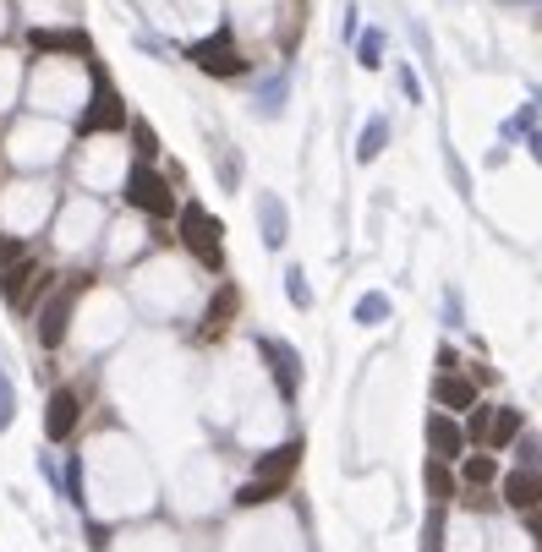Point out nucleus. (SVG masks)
<instances>
[{"label": "nucleus", "mask_w": 542, "mask_h": 552, "mask_svg": "<svg viewBox=\"0 0 542 552\" xmlns=\"http://www.w3.org/2000/svg\"><path fill=\"white\" fill-rule=\"evenodd\" d=\"M296 465H302V443H280V449H269L258 460V476L247 481V487H236V509H258V503H274L285 492V481L296 476Z\"/></svg>", "instance_id": "1"}, {"label": "nucleus", "mask_w": 542, "mask_h": 552, "mask_svg": "<svg viewBox=\"0 0 542 552\" xmlns=\"http://www.w3.org/2000/svg\"><path fill=\"white\" fill-rule=\"evenodd\" d=\"M181 246H187L203 268H225V225H219L203 203L181 208Z\"/></svg>", "instance_id": "2"}, {"label": "nucleus", "mask_w": 542, "mask_h": 552, "mask_svg": "<svg viewBox=\"0 0 542 552\" xmlns=\"http://www.w3.org/2000/svg\"><path fill=\"white\" fill-rule=\"evenodd\" d=\"M187 61L198 66L203 77H219V82L247 77V55L236 50V33H230V28H219V33H209V39H198V44L187 50Z\"/></svg>", "instance_id": "3"}, {"label": "nucleus", "mask_w": 542, "mask_h": 552, "mask_svg": "<svg viewBox=\"0 0 542 552\" xmlns=\"http://www.w3.org/2000/svg\"><path fill=\"white\" fill-rule=\"evenodd\" d=\"M126 203H132L137 214H148V219L181 214V208H176V192H170V181L154 170V164H132V170H126Z\"/></svg>", "instance_id": "4"}, {"label": "nucleus", "mask_w": 542, "mask_h": 552, "mask_svg": "<svg viewBox=\"0 0 542 552\" xmlns=\"http://www.w3.org/2000/svg\"><path fill=\"white\" fill-rule=\"evenodd\" d=\"M126 121H132V115H126V99L115 93V82L94 72V93H88V110H83V121H77V132L99 137V132H121Z\"/></svg>", "instance_id": "5"}, {"label": "nucleus", "mask_w": 542, "mask_h": 552, "mask_svg": "<svg viewBox=\"0 0 542 552\" xmlns=\"http://www.w3.org/2000/svg\"><path fill=\"white\" fill-rule=\"evenodd\" d=\"M258 356L269 361V378H274V389H280V399L291 405L296 394H302V356H296V345L291 339H274V334H263L258 339Z\"/></svg>", "instance_id": "6"}, {"label": "nucleus", "mask_w": 542, "mask_h": 552, "mask_svg": "<svg viewBox=\"0 0 542 552\" xmlns=\"http://www.w3.org/2000/svg\"><path fill=\"white\" fill-rule=\"evenodd\" d=\"M44 285H50V274H44L33 257H22V263H11L6 274H0V296H6V307H17V312H33V301L44 296Z\"/></svg>", "instance_id": "7"}, {"label": "nucleus", "mask_w": 542, "mask_h": 552, "mask_svg": "<svg viewBox=\"0 0 542 552\" xmlns=\"http://www.w3.org/2000/svg\"><path fill=\"white\" fill-rule=\"evenodd\" d=\"M83 285H88V279H72L66 290H55V296L44 301V312H39V345L44 350H55L66 339V328H72V307H77V296H83Z\"/></svg>", "instance_id": "8"}, {"label": "nucleus", "mask_w": 542, "mask_h": 552, "mask_svg": "<svg viewBox=\"0 0 542 552\" xmlns=\"http://www.w3.org/2000/svg\"><path fill=\"white\" fill-rule=\"evenodd\" d=\"M428 454H433V460H444V465H455L460 454H466V427H460L449 410H433V416H428Z\"/></svg>", "instance_id": "9"}, {"label": "nucleus", "mask_w": 542, "mask_h": 552, "mask_svg": "<svg viewBox=\"0 0 542 552\" xmlns=\"http://www.w3.org/2000/svg\"><path fill=\"white\" fill-rule=\"evenodd\" d=\"M77 416H83V399H77V389H55L50 405H44V438L66 443L77 432Z\"/></svg>", "instance_id": "10"}, {"label": "nucleus", "mask_w": 542, "mask_h": 552, "mask_svg": "<svg viewBox=\"0 0 542 552\" xmlns=\"http://www.w3.org/2000/svg\"><path fill=\"white\" fill-rule=\"evenodd\" d=\"M258 230H263V246H269V252H280V246L291 241V214H285V203L274 192H258Z\"/></svg>", "instance_id": "11"}, {"label": "nucleus", "mask_w": 542, "mask_h": 552, "mask_svg": "<svg viewBox=\"0 0 542 552\" xmlns=\"http://www.w3.org/2000/svg\"><path fill=\"white\" fill-rule=\"evenodd\" d=\"M433 399H438V410H477V378H466V372H438Z\"/></svg>", "instance_id": "12"}, {"label": "nucleus", "mask_w": 542, "mask_h": 552, "mask_svg": "<svg viewBox=\"0 0 542 552\" xmlns=\"http://www.w3.org/2000/svg\"><path fill=\"white\" fill-rule=\"evenodd\" d=\"M504 503L510 509H542V471H526V465H515L510 476H504Z\"/></svg>", "instance_id": "13"}, {"label": "nucleus", "mask_w": 542, "mask_h": 552, "mask_svg": "<svg viewBox=\"0 0 542 552\" xmlns=\"http://www.w3.org/2000/svg\"><path fill=\"white\" fill-rule=\"evenodd\" d=\"M33 50H39V55H50V50H66V55H83V61H88V55H94V44H88V33L83 28H33Z\"/></svg>", "instance_id": "14"}, {"label": "nucleus", "mask_w": 542, "mask_h": 552, "mask_svg": "<svg viewBox=\"0 0 542 552\" xmlns=\"http://www.w3.org/2000/svg\"><path fill=\"white\" fill-rule=\"evenodd\" d=\"M389 137H395V126H389V115H367V126L356 132V164H373L378 154L389 148Z\"/></svg>", "instance_id": "15"}, {"label": "nucleus", "mask_w": 542, "mask_h": 552, "mask_svg": "<svg viewBox=\"0 0 542 552\" xmlns=\"http://www.w3.org/2000/svg\"><path fill=\"white\" fill-rule=\"evenodd\" d=\"M521 432H526V416H521V410H510V405H504L499 416L488 421V449H493V454H499V449H510V443L521 438Z\"/></svg>", "instance_id": "16"}, {"label": "nucleus", "mask_w": 542, "mask_h": 552, "mask_svg": "<svg viewBox=\"0 0 542 552\" xmlns=\"http://www.w3.org/2000/svg\"><path fill=\"white\" fill-rule=\"evenodd\" d=\"M384 28H367V33H356V66H362V72H378V66H384Z\"/></svg>", "instance_id": "17"}, {"label": "nucleus", "mask_w": 542, "mask_h": 552, "mask_svg": "<svg viewBox=\"0 0 542 552\" xmlns=\"http://www.w3.org/2000/svg\"><path fill=\"white\" fill-rule=\"evenodd\" d=\"M241 307V290L236 285H219V296L209 301V317H203V328H209V334H219V328L230 323V312Z\"/></svg>", "instance_id": "18"}, {"label": "nucleus", "mask_w": 542, "mask_h": 552, "mask_svg": "<svg viewBox=\"0 0 542 552\" xmlns=\"http://www.w3.org/2000/svg\"><path fill=\"white\" fill-rule=\"evenodd\" d=\"M285 88H291V82H285V72H280V77H269V82L258 88V99H252V110H258L263 121H274V115L285 110Z\"/></svg>", "instance_id": "19"}, {"label": "nucleus", "mask_w": 542, "mask_h": 552, "mask_svg": "<svg viewBox=\"0 0 542 552\" xmlns=\"http://www.w3.org/2000/svg\"><path fill=\"white\" fill-rule=\"evenodd\" d=\"M389 312H395V307H389V296H384V290H367V296L356 301V323H362V328L389 323Z\"/></svg>", "instance_id": "20"}, {"label": "nucleus", "mask_w": 542, "mask_h": 552, "mask_svg": "<svg viewBox=\"0 0 542 552\" xmlns=\"http://www.w3.org/2000/svg\"><path fill=\"white\" fill-rule=\"evenodd\" d=\"M493 476H499V460H493V454H471V460H460V481H466V487H488Z\"/></svg>", "instance_id": "21"}, {"label": "nucleus", "mask_w": 542, "mask_h": 552, "mask_svg": "<svg viewBox=\"0 0 542 552\" xmlns=\"http://www.w3.org/2000/svg\"><path fill=\"white\" fill-rule=\"evenodd\" d=\"M422 481H428L433 503H449V498H455V476H449V465H444V460H428V471H422Z\"/></svg>", "instance_id": "22"}, {"label": "nucleus", "mask_w": 542, "mask_h": 552, "mask_svg": "<svg viewBox=\"0 0 542 552\" xmlns=\"http://www.w3.org/2000/svg\"><path fill=\"white\" fill-rule=\"evenodd\" d=\"M132 126V143H137V164H154V154H159V132L148 121H126Z\"/></svg>", "instance_id": "23"}, {"label": "nucleus", "mask_w": 542, "mask_h": 552, "mask_svg": "<svg viewBox=\"0 0 542 552\" xmlns=\"http://www.w3.org/2000/svg\"><path fill=\"white\" fill-rule=\"evenodd\" d=\"M285 296H291V307H296V312L313 307V285H307L302 268H285Z\"/></svg>", "instance_id": "24"}, {"label": "nucleus", "mask_w": 542, "mask_h": 552, "mask_svg": "<svg viewBox=\"0 0 542 552\" xmlns=\"http://www.w3.org/2000/svg\"><path fill=\"white\" fill-rule=\"evenodd\" d=\"M537 126V104H521V115H510V121L499 126V143H515V137H526Z\"/></svg>", "instance_id": "25"}, {"label": "nucleus", "mask_w": 542, "mask_h": 552, "mask_svg": "<svg viewBox=\"0 0 542 552\" xmlns=\"http://www.w3.org/2000/svg\"><path fill=\"white\" fill-rule=\"evenodd\" d=\"M444 175H449V186H455L460 197H471V170H466V159H460L455 148L444 154Z\"/></svg>", "instance_id": "26"}, {"label": "nucleus", "mask_w": 542, "mask_h": 552, "mask_svg": "<svg viewBox=\"0 0 542 552\" xmlns=\"http://www.w3.org/2000/svg\"><path fill=\"white\" fill-rule=\"evenodd\" d=\"M11 421H17V389H11L6 367H0V432H11Z\"/></svg>", "instance_id": "27"}, {"label": "nucleus", "mask_w": 542, "mask_h": 552, "mask_svg": "<svg viewBox=\"0 0 542 552\" xmlns=\"http://www.w3.org/2000/svg\"><path fill=\"white\" fill-rule=\"evenodd\" d=\"M422 552H444V514H428V525H422Z\"/></svg>", "instance_id": "28"}, {"label": "nucleus", "mask_w": 542, "mask_h": 552, "mask_svg": "<svg viewBox=\"0 0 542 552\" xmlns=\"http://www.w3.org/2000/svg\"><path fill=\"white\" fill-rule=\"evenodd\" d=\"M66 503L83 509V460H66Z\"/></svg>", "instance_id": "29"}, {"label": "nucleus", "mask_w": 542, "mask_h": 552, "mask_svg": "<svg viewBox=\"0 0 542 552\" xmlns=\"http://www.w3.org/2000/svg\"><path fill=\"white\" fill-rule=\"evenodd\" d=\"M28 257V246H22V236H0V274H6L11 263H22Z\"/></svg>", "instance_id": "30"}, {"label": "nucleus", "mask_w": 542, "mask_h": 552, "mask_svg": "<svg viewBox=\"0 0 542 552\" xmlns=\"http://www.w3.org/2000/svg\"><path fill=\"white\" fill-rule=\"evenodd\" d=\"M395 82H400V93L411 99V110H417V104H422V77L411 72V66H400V72H395Z\"/></svg>", "instance_id": "31"}, {"label": "nucleus", "mask_w": 542, "mask_h": 552, "mask_svg": "<svg viewBox=\"0 0 542 552\" xmlns=\"http://www.w3.org/2000/svg\"><path fill=\"white\" fill-rule=\"evenodd\" d=\"M444 323H449V328L466 323V301H460V290H444Z\"/></svg>", "instance_id": "32"}, {"label": "nucleus", "mask_w": 542, "mask_h": 552, "mask_svg": "<svg viewBox=\"0 0 542 552\" xmlns=\"http://www.w3.org/2000/svg\"><path fill=\"white\" fill-rule=\"evenodd\" d=\"M488 421H493V410H482V405H477V410H471V427H466V443H471V438H477V443H488Z\"/></svg>", "instance_id": "33"}, {"label": "nucleus", "mask_w": 542, "mask_h": 552, "mask_svg": "<svg viewBox=\"0 0 542 552\" xmlns=\"http://www.w3.org/2000/svg\"><path fill=\"white\" fill-rule=\"evenodd\" d=\"M521 465H526V471H537V465H542V438H526L521 443Z\"/></svg>", "instance_id": "34"}, {"label": "nucleus", "mask_w": 542, "mask_h": 552, "mask_svg": "<svg viewBox=\"0 0 542 552\" xmlns=\"http://www.w3.org/2000/svg\"><path fill=\"white\" fill-rule=\"evenodd\" d=\"M526 154L542 164V126H532V132H526Z\"/></svg>", "instance_id": "35"}, {"label": "nucleus", "mask_w": 542, "mask_h": 552, "mask_svg": "<svg viewBox=\"0 0 542 552\" xmlns=\"http://www.w3.org/2000/svg\"><path fill=\"white\" fill-rule=\"evenodd\" d=\"M438 372H460V356H455V350H449V345L438 350Z\"/></svg>", "instance_id": "36"}, {"label": "nucleus", "mask_w": 542, "mask_h": 552, "mask_svg": "<svg viewBox=\"0 0 542 552\" xmlns=\"http://www.w3.org/2000/svg\"><path fill=\"white\" fill-rule=\"evenodd\" d=\"M532 104H537V115H542V93H537V99H532Z\"/></svg>", "instance_id": "37"}, {"label": "nucleus", "mask_w": 542, "mask_h": 552, "mask_svg": "<svg viewBox=\"0 0 542 552\" xmlns=\"http://www.w3.org/2000/svg\"><path fill=\"white\" fill-rule=\"evenodd\" d=\"M537 552H542V531H537Z\"/></svg>", "instance_id": "38"}]
</instances>
